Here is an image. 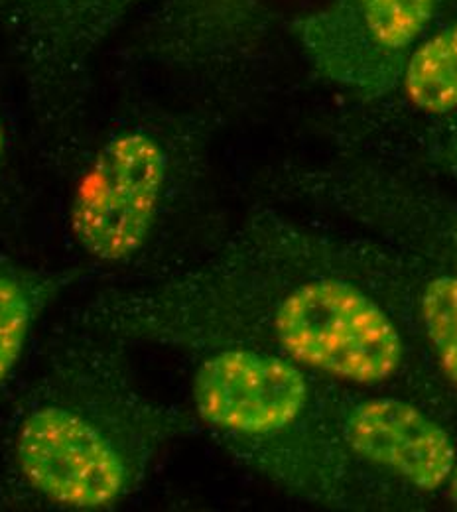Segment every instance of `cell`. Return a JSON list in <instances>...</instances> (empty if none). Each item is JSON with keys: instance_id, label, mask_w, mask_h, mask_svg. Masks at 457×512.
Masks as SVG:
<instances>
[{"instance_id": "1", "label": "cell", "mask_w": 457, "mask_h": 512, "mask_svg": "<svg viewBox=\"0 0 457 512\" xmlns=\"http://www.w3.org/2000/svg\"><path fill=\"white\" fill-rule=\"evenodd\" d=\"M73 318L190 355L259 349L333 383L410 394L456 420V402L383 300L326 255L314 225L274 211L184 268L93 294Z\"/></svg>"}, {"instance_id": "2", "label": "cell", "mask_w": 457, "mask_h": 512, "mask_svg": "<svg viewBox=\"0 0 457 512\" xmlns=\"http://www.w3.org/2000/svg\"><path fill=\"white\" fill-rule=\"evenodd\" d=\"M129 345L75 318L52 339L6 428L0 511H115L196 432L192 408L140 386Z\"/></svg>"}, {"instance_id": "3", "label": "cell", "mask_w": 457, "mask_h": 512, "mask_svg": "<svg viewBox=\"0 0 457 512\" xmlns=\"http://www.w3.org/2000/svg\"><path fill=\"white\" fill-rule=\"evenodd\" d=\"M190 400L239 465L282 493L331 511H377L327 412L324 381L278 355L223 347L194 355Z\"/></svg>"}, {"instance_id": "4", "label": "cell", "mask_w": 457, "mask_h": 512, "mask_svg": "<svg viewBox=\"0 0 457 512\" xmlns=\"http://www.w3.org/2000/svg\"><path fill=\"white\" fill-rule=\"evenodd\" d=\"M176 158L144 127L113 134L75 182L67 233L93 276H131L156 256L170 209Z\"/></svg>"}, {"instance_id": "5", "label": "cell", "mask_w": 457, "mask_h": 512, "mask_svg": "<svg viewBox=\"0 0 457 512\" xmlns=\"http://www.w3.org/2000/svg\"><path fill=\"white\" fill-rule=\"evenodd\" d=\"M322 381L339 442L377 511L426 509L446 497L457 463L452 418L398 390Z\"/></svg>"}, {"instance_id": "6", "label": "cell", "mask_w": 457, "mask_h": 512, "mask_svg": "<svg viewBox=\"0 0 457 512\" xmlns=\"http://www.w3.org/2000/svg\"><path fill=\"white\" fill-rule=\"evenodd\" d=\"M290 188L347 229L457 274V193L438 176L343 154L292 174Z\"/></svg>"}, {"instance_id": "7", "label": "cell", "mask_w": 457, "mask_h": 512, "mask_svg": "<svg viewBox=\"0 0 457 512\" xmlns=\"http://www.w3.org/2000/svg\"><path fill=\"white\" fill-rule=\"evenodd\" d=\"M452 0H331L296 22L316 73L355 105L391 91L412 48Z\"/></svg>"}, {"instance_id": "8", "label": "cell", "mask_w": 457, "mask_h": 512, "mask_svg": "<svg viewBox=\"0 0 457 512\" xmlns=\"http://www.w3.org/2000/svg\"><path fill=\"white\" fill-rule=\"evenodd\" d=\"M457 125V0L412 48L391 91L337 119L343 154L402 166Z\"/></svg>"}, {"instance_id": "9", "label": "cell", "mask_w": 457, "mask_h": 512, "mask_svg": "<svg viewBox=\"0 0 457 512\" xmlns=\"http://www.w3.org/2000/svg\"><path fill=\"white\" fill-rule=\"evenodd\" d=\"M314 229L326 255L383 300L457 406V274L353 229Z\"/></svg>"}, {"instance_id": "10", "label": "cell", "mask_w": 457, "mask_h": 512, "mask_svg": "<svg viewBox=\"0 0 457 512\" xmlns=\"http://www.w3.org/2000/svg\"><path fill=\"white\" fill-rule=\"evenodd\" d=\"M87 278L85 266L50 268L0 251V398L20 369L44 316Z\"/></svg>"}, {"instance_id": "11", "label": "cell", "mask_w": 457, "mask_h": 512, "mask_svg": "<svg viewBox=\"0 0 457 512\" xmlns=\"http://www.w3.org/2000/svg\"><path fill=\"white\" fill-rule=\"evenodd\" d=\"M410 168L448 178L457 184V125L432 142Z\"/></svg>"}, {"instance_id": "12", "label": "cell", "mask_w": 457, "mask_h": 512, "mask_svg": "<svg viewBox=\"0 0 457 512\" xmlns=\"http://www.w3.org/2000/svg\"><path fill=\"white\" fill-rule=\"evenodd\" d=\"M446 499L454 505V509H457V463L454 473H452V479H450V485H448V491H446Z\"/></svg>"}, {"instance_id": "13", "label": "cell", "mask_w": 457, "mask_h": 512, "mask_svg": "<svg viewBox=\"0 0 457 512\" xmlns=\"http://www.w3.org/2000/svg\"><path fill=\"white\" fill-rule=\"evenodd\" d=\"M4 152H6V128L0 121V168H2V160H4Z\"/></svg>"}]
</instances>
